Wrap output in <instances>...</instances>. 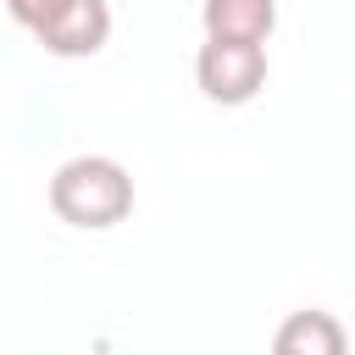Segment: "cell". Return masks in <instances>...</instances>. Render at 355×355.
Segmentation results:
<instances>
[{
  "label": "cell",
  "mask_w": 355,
  "mask_h": 355,
  "mask_svg": "<svg viewBox=\"0 0 355 355\" xmlns=\"http://www.w3.org/2000/svg\"><path fill=\"white\" fill-rule=\"evenodd\" d=\"M50 211L67 227H89V233L116 227L133 211V178L111 155H72L50 178Z\"/></svg>",
  "instance_id": "cell-1"
},
{
  "label": "cell",
  "mask_w": 355,
  "mask_h": 355,
  "mask_svg": "<svg viewBox=\"0 0 355 355\" xmlns=\"http://www.w3.org/2000/svg\"><path fill=\"white\" fill-rule=\"evenodd\" d=\"M194 78H200L205 100L244 105L266 83V44H255V39H205L200 55H194Z\"/></svg>",
  "instance_id": "cell-2"
},
{
  "label": "cell",
  "mask_w": 355,
  "mask_h": 355,
  "mask_svg": "<svg viewBox=\"0 0 355 355\" xmlns=\"http://www.w3.org/2000/svg\"><path fill=\"white\" fill-rule=\"evenodd\" d=\"M33 39H39L50 55H67V61L100 55L105 39H111V6H105V0H67Z\"/></svg>",
  "instance_id": "cell-3"
},
{
  "label": "cell",
  "mask_w": 355,
  "mask_h": 355,
  "mask_svg": "<svg viewBox=\"0 0 355 355\" xmlns=\"http://www.w3.org/2000/svg\"><path fill=\"white\" fill-rule=\"evenodd\" d=\"M272 355H349V333L333 311H294L277 322Z\"/></svg>",
  "instance_id": "cell-4"
},
{
  "label": "cell",
  "mask_w": 355,
  "mask_h": 355,
  "mask_svg": "<svg viewBox=\"0 0 355 355\" xmlns=\"http://www.w3.org/2000/svg\"><path fill=\"white\" fill-rule=\"evenodd\" d=\"M205 39H255L266 44L277 28V0H205L200 6Z\"/></svg>",
  "instance_id": "cell-5"
},
{
  "label": "cell",
  "mask_w": 355,
  "mask_h": 355,
  "mask_svg": "<svg viewBox=\"0 0 355 355\" xmlns=\"http://www.w3.org/2000/svg\"><path fill=\"white\" fill-rule=\"evenodd\" d=\"M61 6H67V0H6V11H11V17L28 28V33H39V28H44V22H50Z\"/></svg>",
  "instance_id": "cell-6"
}]
</instances>
